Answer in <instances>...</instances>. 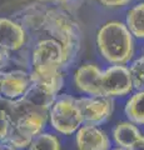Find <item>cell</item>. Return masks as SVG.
Here are the masks:
<instances>
[{
	"instance_id": "cell-20",
	"label": "cell",
	"mask_w": 144,
	"mask_h": 150,
	"mask_svg": "<svg viewBox=\"0 0 144 150\" xmlns=\"http://www.w3.org/2000/svg\"><path fill=\"white\" fill-rule=\"evenodd\" d=\"M83 3H84V0H60L58 6L64 9V10L68 11V13L74 14L83 5Z\"/></svg>"
},
{
	"instance_id": "cell-23",
	"label": "cell",
	"mask_w": 144,
	"mask_h": 150,
	"mask_svg": "<svg viewBox=\"0 0 144 150\" xmlns=\"http://www.w3.org/2000/svg\"><path fill=\"white\" fill-rule=\"evenodd\" d=\"M132 150H144V135L139 139V142L134 145Z\"/></svg>"
},
{
	"instance_id": "cell-19",
	"label": "cell",
	"mask_w": 144,
	"mask_h": 150,
	"mask_svg": "<svg viewBox=\"0 0 144 150\" xmlns=\"http://www.w3.org/2000/svg\"><path fill=\"white\" fill-rule=\"evenodd\" d=\"M11 119L5 111L0 110V142H5L11 130Z\"/></svg>"
},
{
	"instance_id": "cell-9",
	"label": "cell",
	"mask_w": 144,
	"mask_h": 150,
	"mask_svg": "<svg viewBox=\"0 0 144 150\" xmlns=\"http://www.w3.org/2000/svg\"><path fill=\"white\" fill-rule=\"evenodd\" d=\"M48 9L49 6L46 4L34 1L21 6L14 14L13 19L24 28L28 34H36L44 31Z\"/></svg>"
},
{
	"instance_id": "cell-5",
	"label": "cell",
	"mask_w": 144,
	"mask_h": 150,
	"mask_svg": "<svg viewBox=\"0 0 144 150\" xmlns=\"http://www.w3.org/2000/svg\"><path fill=\"white\" fill-rule=\"evenodd\" d=\"M49 121V112L43 111H26L15 123H13L10 134L5 142L16 150L29 148L33 139L44 131Z\"/></svg>"
},
{
	"instance_id": "cell-12",
	"label": "cell",
	"mask_w": 144,
	"mask_h": 150,
	"mask_svg": "<svg viewBox=\"0 0 144 150\" xmlns=\"http://www.w3.org/2000/svg\"><path fill=\"white\" fill-rule=\"evenodd\" d=\"M78 150H110V139L98 125L83 124L75 133Z\"/></svg>"
},
{
	"instance_id": "cell-10",
	"label": "cell",
	"mask_w": 144,
	"mask_h": 150,
	"mask_svg": "<svg viewBox=\"0 0 144 150\" xmlns=\"http://www.w3.org/2000/svg\"><path fill=\"white\" fill-rule=\"evenodd\" d=\"M29 34L13 18H0V49L15 53L26 46Z\"/></svg>"
},
{
	"instance_id": "cell-6",
	"label": "cell",
	"mask_w": 144,
	"mask_h": 150,
	"mask_svg": "<svg viewBox=\"0 0 144 150\" xmlns=\"http://www.w3.org/2000/svg\"><path fill=\"white\" fill-rule=\"evenodd\" d=\"M100 90L106 98H124L134 90L128 65H110L100 76Z\"/></svg>"
},
{
	"instance_id": "cell-8",
	"label": "cell",
	"mask_w": 144,
	"mask_h": 150,
	"mask_svg": "<svg viewBox=\"0 0 144 150\" xmlns=\"http://www.w3.org/2000/svg\"><path fill=\"white\" fill-rule=\"evenodd\" d=\"M33 84L31 73L24 69H8L0 73V95L10 100H18L26 94Z\"/></svg>"
},
{
	"instance_id": "cell-3",
	"label": "cell",
	"mask_w": 144,
	"mask_h": 150,
	"mask_svg": "<svg viewBox=\"0 0 144 150\" xmlns=\"http://www.w3.org/2000/svg\"><path fill=\"white\" fill-rule=\"evenodd\" d=\"M50 126L62 135H73L84 124L77 98L60 94L49 110Z\"/></svg>"
},
{
	"instance_id": "cell-15",
	"label": "cell",
	"mask_w": 144,
	"mask_h": 150,
	"mask_svg": "<svg viewBox=\"0 0 144 150\" xmlns=\"http://www.w3.org/2000/svg\"><path fill=\"white\" fill-rule=\"evenodd\" d=\"M125 25L135 39H144V1L133 5L127 11Z\"/></svg>"
},
{
	"instance_id": "cell-4",
	"label": "cell",
	"mask_w": 144,
	"mask_h": 150,
	"mask_svg": "<svg viewBox=\"0 0 144 150\" xmlns=\"http://www.w3.org/2000/svg\"><path fill=\"white\" fill-rule=\"evenodd\" d=\"M65 67L63 45L53 38H43L31 49V73L45 74L62 70Z\"/></svg>"
},
{
	"instance_id": "cell-11",
	"label": "cell",
	"mask_w": 144,
	"mask_h": 150,
	"mask_svg": "<svg viewBox=\"0 0 144 150\" xmlns=\"http://www.w3.org/2000/svg\"><path fill=\"white\" fill-rule=\"evenodd\" d=\"M101 70L94 63H87L80 65L74 73V85L80 93L88 96H103L100 90Z\"/></svg>"
},
{
	"instance_id": "cell-27",
	"label": "cell",
	"mask_w": 144,
	"mask_h": 150,
	"mask_svg": "<svg viewBox=\"0 0 144 150\" xmlns=\"http://www.w3.org/2000/svg\"><path fill=\"white\" fill-rule=\"evenodd\" d=\"M143 56H144V55H143Z\"/></svg>"
},
{
	"instance_id": "cell-2",
	"label": "cell",
	"mask_w": 144,
	"mask_h": 150,
	"mask_svg": "<svg viewBox=\"0 0 144 150\" xmlns=\"http://www.w3.org/2000/svg\"><path fill=\"white\" fill-rule=\"evenodd\" d=\"M44 33L63 45L65 53V67L72 64L80 50L82 41L80 26L73 14L65 11L58 5L49 6Z\"/></svg>"
},
{
	"instance_id": "cell-18",
	"label": "cell",
	"mask_w": 144,
	"mask_h": 150,
	"mask_svg": "<svg viewBox=\"0 0 144 150\" xmlns=\"http://www.w3.org/2000/svg\"><path fill=\"white\" fill-rule=\"evenodd\" d=\"M133 86L135 91H144V56L134 59L129 65Z\"/></svg>"
},
{
	"instance_id": "cell-7",
	"label": "cell",
	"mask_w": 144,
	"mask_h": 150,
	"mask_svg": "<svg viewBox=\"0 0 144 150\" xmlns=\"http://www.w3.org/2000/svg\"><path fill=\"white\" fill-rule=\"evenodd\" d=\"M84 124L100 125L110 119L114 110V100L106 96H79L77 98Z\"/></svg>"
},
{
	"instance_id": "cell-22",
	"label": "cell",
	"mask_w": 144,
	"mask_h": 150,
	"mask_svg": "<svg viewBox=\"0 0 144 150\" xmlns=\"http://www.w3.org/2000/svg\"><path fill=\"white\" fill-rule=\"evenodd\" d=\"M11 65V54L0 49V73L5 71Z\"/></svg>"
},
{
	"instance_id": "cell-13",
	"label": "cell",
	"mask_w": 144,
	"mask_h": 150,
	"mask_svg": "<svg viewBox=\"0 0 144 150\" xmlns=\"http://www.w3.org/2000/svg\"><path fill=\"white\" fill-rule=\"evenodd\" d=\"M59 95L54 94L53 91L45 89L44 86L39 84L33 83L30 89L26 91V94L23 98H20L21 101L24 103L28 110H34V111H43L49 112L50 108L54 104Z\"/></svg>"
},
{
	"instance_id": "cell-26",
	"label": "cell",
	"mask_w": 144,
	"mask_h": 150,
	"mask_svg": "<svg viewBox=\"0 0 144 150\" xmlns=\"http://www.w3.org/2000/svg\"><path fill=\"white\" fill-rule=\"evenodd\" d=\"M110 150H128V149H124V148H119V146H117V148H114V149H110Z\"/></svg>"
},
{
	"instance_id": "cell-1",
	"label": "cell",
	"mask_w": 144,
	"mask_h": 150,
	"mask_svg": "<svg viewBox=\"0 0 144 150\" xmlns=\"http://www.w3.org/2000/svg\"><path fill=\"white\" fill-rule=\"evenodd\" d=\"M96 48L100 56L111 65H127L133 62L135 38L125 23L110 20L96 31Z\"/></svg>"
},
{
	"instance_id": "cell-17",
	"label": "cell",
	"mask_w": 144,
	"mask_h": 150,
	"mask_svg": "<svg viewBox=\"0 0 144 150\" xmlns=\"http://www.w3.org/2000/svg\"><path fill=\"white\" fill-rule=\"evenodd\" d=\"M29 150H62L60 140L57 135L48 131H43L33 139Z\"/></svg>"
},
{
	"instance_id": "cell-24",
	"label": "cell",
	"mask_w": 144,
	"mask_h": 150,
	"mask_svg": "<svg viewBox=\"0 0 144 150\" xmlns=\"http://www.w3.org/2000/svg\"><path fill=\"white\" fill-rule=\"evenodd\" d=\"M0 150H16L15 148H13L10 144H8L6 142H0Z\"/></svg>"
},
{
	"instance_id": "cell-16",
	"label": "cell",
	"mask_w": 144,
	"mask_h": 150,
	"mask_svg": "<svg viewBox=\"0 0 144 150\" xmlns=\"http://www.w3.org/2000/svg\"><path fill=\"white\" fill-rule=\"evenodd\" d=\"M125 116L135 125H144V91H134L124 106Z\"/></svg>"
},
{
	"instance_id": "cell-14",
	"label": "cell",
	"mask_w": 144,
	"mask_h": 150,
	"mask_svg": "<svg viewBox=\"0 0 144 150\" xmlns=\"http://www.w3.org/2000/svg\"><path fill=\"white\" fill-rule=\"evenodd\" d=\"M111 135H113L115 144L119 148H124L128 150H132L134 145L139 142V139L143 137L142 131L139 130L138 126L129 120L119 121L114 126Z\"/></svg>"
},
{
	"instance_id": "cell-25",
	"label": "cell",
	"mask_w": 144,
	"mask_h": 150,
	"mask_svg": "<svg viewBox=\"0 0 144 150\" xmlns=\"http://www.w3.org/2000/svg\"><path fill=\"white\" fill-rule=\"evenodd\" d=\"M36 1H39V3H43V4H46V3H52V4H58L60 3V0H36Z\"/></svg>"
},
{
	"instance_id": "cell-21",
	"label": "cell",
	"mask_w": 144,
	"mask_h": 150,
	"mask_svg": "<svg viewBox=\"0 0 144 150\" xmlns=\"http://www.w3.org/2000/svg\"><path fill=\"white\" fill-rule=\"evenodd\" d=\"M96 1L106 9H119L132 3V0H96Z\"/></svg>"
}]
</instances>
